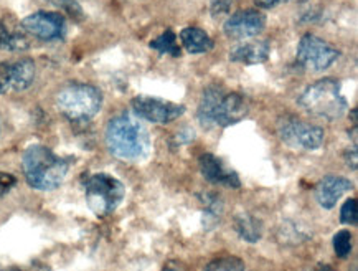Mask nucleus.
Listing matches in <instances>:
<instances>
[{"label": "nucleus", "mask_w": 358, "mask_h": 271, "mask_svg": "<svg viewBox=\"0 0 358 271\" xmlns=\"http://www.w3.org/2000/svg\"><path fill=\"white\" fill-rule=\"evenodd\" d=\"M271 53V45L268 40L248 41V43L236 45L229 52V60L235 63H245V65H259L268 62Z\"/></svg>", "instance_id": "15"}, {"label": "nucleus", "mask_w": 358, "mask_h": 271, "mask_svg": "<svg viewBox=\"0 0 358 271\" xmlns=\"http://www.w3.org/2000/svg\"><path fill=\"white\" fill-rule=\"evenodd\" d=\"M162 271H188V270H187V266L182 263V261L171 260V261H167V263L164 265Z\"/></svg>", "instance_id": "28"}, {"label": "nucleus", "mask_w": 358, "mask_h": 271, "mask_svg": "<svg viewBox=\"0 0 358 271\" xmlns=\"http://www.w3.org/2000/svg\"><path fill=\"white\" fill-rule=\"evenodd\" d=\"M201 202H203V225L206 230H213L220 223V218L223 215V202L222 197L217 194H205L201 195Z\"/></svg>", "instance_id": "20"}, {"label": "nucleus", "mask_w": 358, "mask_h": 271, "mask_svg": "<svg viewBox=\"0 0 358 271\" xmlns=\"http://www.w3.org/2000/svg\"><path fill=\"white\" fill-rule=\"evenodd\" d=\"M22 29L43 41L63 40L66 35L65 17L57 12H35L22 20Z\"/></svg>", "instance_id": "10"}, {"label": "nucleus", "mask_w": 358, "mask_h": 271, "mask_svg": "<svg viewBox=\"0 0 358 271\" xmlns=\"http://www.w3.org/2000/svg\"><path fill=\"white\" fill-rule=\"evenodd\" d=\"M353 189V183L345 177L338 176H325L322 181L315 187V197H317L319 205L322 209H334L337 205V200Z\"/></svg>", "instance_id": "14"}, {"label": "nucleus", "mask_w": 358, "mask_h": 271, "mask_svg": "<svg viewBox=\"0 0 358 271\" xmlns=\"http://www.w3.org/2000/svg\"><path fill=\"white\" fill-rule=\"evenodd\" d=\"M45 2L63 11L68 17L75 18V20H83L85 18V12H83L81 6L76 0H45Z\"/></svg>", "instance_id": "23"}, {"label": "nucleus", "mask_w": 358, "mask_h": 271, "mask_svg": "<svg viewBox=\"0 0 358 271\" xmlns=\"http://www.w3.org/2000/svg\"><path fill=\"white\" fill-rule=\"evenodd\" d=\"M85 195L91 212L98 217H106L121 205L126 187L116 177L99 172L85 179Z\"/></svg>", "instance_id": "5"}, {"label": "nucleus", "mask_w": 358, "mask_h": 271, "mask_svg": "<svg viewBox=\"0 0 358 271\" xmlns=\"http://www.w3.org/2000/svg\"><path fill=\"white\" fill-rule=\"evenodd\" d=\"M266 27V17L255 8L238 11L224 22L223 32L228 39L245 40L259 35Z\"/></svg>", "instance_id": "11"}, {"label": "nucleus", "mask_w": 358, "mask_h": 271, "mask_svg": "<svg viewBox=\"0 0 358 271\" xmlns=\"http://www.w3.org/2000/svg\"><path fill=\"white\" fill-rule=\"evenodd\" d=\"M0 131H2V119H0Z\"/></svg>", "instance_id": "33"}, {"label": "nucleus", "mask_w": 358, "mask_h": 271, "mask_svg": "<svg viewBox=\"0 0 358 271\" xmlns=\"http://www.w3.org/2000/svg\"><path fill=\"white\" fill-rule=\"evenodd\" d=\"M233 2H235V0H212V4H210V12H212V15L215 18L228 15L229 11H231Z\"/></svg>", "instance_id": "26"}, {"label": "nucleus", "mask_w": 358, "mask_h": 271, "mask_svg": "<svg viewBox=\"0 0 358 271\" xmlns=\"http://www.w3.org/2000/svg\"><path fill=\"white\" fill-rule=\"evenodd\" d=\"M312 271H334V270H332V266H329V265H319V266H315V268H312Z\"/></svg>", "instance_id": "32"}, {"label": "nucleus", "mask_w": 358, "mask_h": 271, "mask_svg": "<svg viewBox=\"0 0 358 271\" xmlns=\"http://www.w3.org/2000/svg\"><path fill=\"white\" fill-rule=\"evenodd\" d=\"M334 250L338 258H347L352 251V233L347 230L338 232L334 237Z\"/></svg>", "instance_id": "24"}, {"label": "nucleus", "mask_w": 358, "mask_h": 271, "mask_svg": "<svg viewBox=\"0 0 358 271\" xmlns=\"http://www.w3.org/2000/svg\"><path fill=\"white\" fill-rule=\"evenodd\" d=\"M250 111L248 99L240 93H224L212 113V126L228 127L238 124Z\"/></svg>", "instance_id": "12"}, {"label": "nucleus", "mask_w": 358, "mask_h": 271, "mask_svg": "<svg viewBox=\"0 0 358 271\" xmlns=\"http://www.w3.org/2000/svg\"><path fill=\"white\" fill-rule=\"evenodd\" d=\"M341 220L345 225H357L358 223V205L355 199H348L345 204L342 205L341 210Z\"/></svg>", "instance_id": "25"}, {"label": "nucleus", "mask_w": 358, "mask_h": 271, "mask_svg": "<svg viewBox=\"0 0 358 271\" xmlns=\"http://www.w3.org/2000/svg\"><path fill=\"white\" fill-rule=\"evenodd\" d=\"M224 95V90L218 85H210L206 86L201 93L200 103H199V109H196V116H199V121L203 124L206 127H212V113L213 109L217 108L218 101L222 99V96Z\"/></svg>", "instance_id": "17"}, {"label": "nucleus", "mask_w": 358, "mask_h": 271, "mask_svg": "<svg viewBox=\"0 0 358 271\" xmlns=\"http://www.w3.org/2000/svg\"><path fill=\"white\" fill-rule=\"evenodd\" d=\"M36 76L35 62L30 58L0 63V95L22 93L34 85Z\"/></svg>", "instance_id": "8"}, {"label": "nucleus", "mask_w": 358, "mask_h": 271, "mask_svg": "<svg viewBox=\"0 0 358 271\" xmlns=\"http://www.w3.org/2000/svg\"><path fill=\"white\" fill-rule=\"evenodd\" d=\"M131 104L137 118L154 124H169L185 113L183 104L150 98V96H136Z\"/></svg>", "instance_id": "9"}, {"label": "nucleus", "mask_w": 358, "mask_h": 271, "mask_svg": "<svg viewBox=\"0 0 358 271\" xmlns=\"http://www.w3.org/2000/svg\"><path fill=\"white\" fill-rule=\"evenodd\" d=\"M205 271H246V265L245 261L238 258V256L227 255L210 261V263L205 266Z\"/></svg>", "instance_id": "22"}, {"label": "nucleus", "mask_w": 358, "mask_h": 271, "mask_svg": "<svg viewBox=\"0 0 358 271\" xmlns=\"http://www.w3.org/2000/svg\"><path fill=\"white\" fill-rule=\"evenodd\" d=\"M106 146L117 159L139 160L149 153V132L134 114L121 113L108 123Z\"/></svg>", "instance_id": "1"}, {"label": "nucleus", "mask_w": 358, "mask_h": 271, "mask_svg": "<svg viewBox=\"0 0 358 271\" xmlns=\"http://www.w3.org/2000/svg\"><path fill=\"white\" fill-rule=\"evenodd\" d=\"M22 171L30 187L36 190H55L65 181L70 162L59 158L47 146H30L22 158Z\"/></svg>", "instance_id": "2"}, {"label": "nucleus", "mask_w": 358, "mask_h": 271, "mask_svg": "<svg viewBox=\"0 0 358 271\" xmlns=\"http://www.w3.org/2000/svg\"><path fill=\"white\" fill-rule=\"evenodd\" d=\"M30 48V41L22 32L12 30L6 22L0 20V50L6 52H25Z\"/></svg>", "instance_id": "19"}, {"label": "nucleus", "mask_w": 358, "mask_h": 271, "mask_svg": "<svg viewBox=\"0 0 358 271\" xmlns=\"http://www.w3.org/2000/svg\"><path fill=\"white\" fill-rule=\"evenodd\" d=\"M10 271H52L48 268V266H35V268H30V270H10Z\"/></svg>", "instance_id": "31"}, {"label": "nucleus", "mask_w": 358, "mask_h": 271, "mask_svg": "<svg viewBox=\"0 0 358 271\" xmlns=\"http://www.w3.org/2000/svg\"><path fill=\"white\" fill-rule=\"evenodd\" d=\"M57 106L70 121H90L101 111L103 93L88 83H71L58 91Z\"/></svg>", "instance_id": "4"}, {"label": "nucleus", "mask_w": 358, "mask_h": 271, "mask_svg": "<svg viewBox=\"0 0 358 271\" xmlns=\"http://www.w3.org/2000/svg\"><path fill=\"white\" fill-rule=\"evenodd\" d=\"M278 134L284 144L292 149L315 151L324 144L325 132L322 127L314 126L296 116H284L278 123Z\"/></svg>", "instance_id": "6"}, {"label": "nucleus", "mask_w": 358, "mask_h": 271, "mask_svg": "<svg viewBox=\"0 0 358 271\" xmlns=\"http://www.w3.org/2000/svg\"><path fill=\"white\" fill-rule=\"evenodd\" d=\"M150 48L157 50L160 55H171L173 58H178L182 55V50L177 43V35L169 29L165 30L162 35H159L157 39L150 40Z\"/></svg>", "instance_id": "21"}, {"label": "nucleus", "mask_w": 358, "mask_h": 271, "mask_svg": "<svg viewBox=\"0 0 358 271\" xmlns=\"http://www.w3.org/2000/svg\"><path fill=\"white\" fill-rule=\"evenodd\" d=\"M256 6L261 7V8H274L278 6H281V4H286L289 0H255Z\"/></svg>", "instance_id": "29"}, {"label": "nucleus", "mask_w": 358, "mask_h": 271, "mask_svg": "<svg viewBox=\"0 0 358 271\" xmlns=\"http://www.w3.org/2000/svg\"><path fill=\"white\" fill-rule=\"evenodd\" d=\"M341 57V52L337 48L332 47L329 41H325L319 36L306 34L302 35L299 41V47H297V65L304 70L310 71H324L329 67H332Z\"/></svg>", "instance_id": "7"}, {"label": "nucleus", "mask_w": 358, "mask_h": 271, "mask_svg": "<svg viewBox=\"0 0 358 271\" xmlns=\"http://www.w3.org/2000/svg\"><path fill=\"white\" fill-rule=\"evenodd\" d=\"M180 41L183 48L192 55L206 53L213 48V40L210 39L205 30L199 29V27H187L182 30Z\"/></svg>", "instance_id": "16"}, {"label": "nucleus", "mask_w": 358, "mask_h": 271, "mask_svg": "<svg viewBox=\"0 0 358 271\" xmlns=\"http://www.w3.org/2000/svg\"><path fill=\"white\" fill-rule=\"evenodd\" d=\"M235 230L245 242L256 243L263 237V223L251 214H238L235 217Z\"/></svg>", "instance_id": "18"}, {"label": "nucleus", "mask_w": 358, "mask_h": 271, "mask_svg": "<svg viewBox=\"0 0 358 271\" xmlns=\"http://www.w3.org/2000/svg\"><path fill=\"white\" fill-rule=\"evenodd\" d=\"M299 106L310 116L335 121L347 111V99L343 98L341 81L324 78L312 83L299 96Z\"/></svg>", "instance_id": "3"}, {"label": "nucleus", "mask_w": 358, "mask_h": 271, "mask_svg": "<svg viewBox=\"0 0 358 271\" xmlns=\"http://www.w3.org/2000/svg\"><path fill=\"white\" fill-rule=\"evenodd\" d=\"M15 183H17V179L13 177L12 174L0 172V197L8 194V192L15 187Z\"/></svg>", "instance_id": "27"}, {"label": "nucleus", "mask_w": 358, "mask_h": 271, "mask_svg": "<svg viewBox=\"0 0 358 271\" xmlns=\"http://www.w3.org/2000/svg\"><path fill=\"white\" fill-rule=\"evenodd\" d=\"M345 160H347V165L348 167H352L353 171L357 169V146H353L352 151L348 149L345 153Z\"/></svg>", "instance_id": "30"}, {"label": "nucleus", "mask_w": 358, "mask_h": 271, "mask_svg": "<svg viewBox=\"0 0 358 271\" xmlns=\"http://www.w3.org/2000/svg\"><path fill=\"white\" fill-rule=\"evenodd\" d=\"M199 165L201 176H203L208 182L217 183V186L229 187V189H240L241 187L238 174L235 171H231V169H228L217 155L210 153L201 154L199 159Z\"/></svg>", "instance_id": "13"}]
</instances>
